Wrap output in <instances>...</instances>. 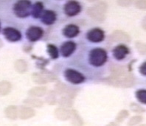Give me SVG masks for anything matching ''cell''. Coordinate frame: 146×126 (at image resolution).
<instances>
[{
	"instance_id": "obj_27",
	"label": "cell",
	"mask_w": 146,
	"mask_h": 126,
	"mask_svg": "<svg viewBox=\"0 0 146 126\" xmlns=\"http://www.w3.org/2000/svg\"><path fill=\"white\" fill-rule=\"evenodd\" d=\"M135 7L138 9L146 10V1H137L134 3Z\"/></svg>"
},
{
	"instance_id": "obj_14",
	"label": "cell",
	"mask_w": 146,
	"mask_h": 126,
	"mask_svg": "<svg viewBox=\"0 0 146 126\" xmlns=\"http://www.w3.org/2000/svg\"><path fill=\"white\" fill-rule=\"evenodd\" d=\"M43 8L44 5L41 2H36L31 8V13L33 18L38 19L41 16V13L43 12Z\"/></svg>"
},
{
	"instance_id": "obj_1",
	"label": "cell",
	"mask_w": 146,
	"mask_h": 126,
	"mask_svg": "<svg viewBox=\"0 0 146 126\" xmlns=\"http://www.w3.org/2000/svg\"><path fill=\"white\" fill-rule=\"evenodd\" d=\"M107 60V53L102 48H94L90 52L89 61L94 66H103Z\"/></svg>"
},
{
	"instance_id": "obj_31",
	"label": "cell",
	"mask_w": 146,
	"mask_h": 126,
	"mask_svg": "<svg viewBox=\"0 0 146 126\" xmlns=\"http://www.w3.org/2000/svg\"><path fill=\"white\" fill-rule=\"evenodd\" d=\"M107 126H119V125L115 123H109V125H107Z\"/></svg>"
},
{
	"instance_id": "obj_32",
	"label": "cell",
	"mask_w": 146,
	"mask_h": 126,
	"mask_svg": "<svg viewBox=\"0 0 146 126\" xmlns=\"http://www.w3.org/2000/svg\"><path fill=\"white\" fill-rule=\"evenodd\" d=\"M136 126H146V124H139L138 125H136Z\"/></svg>"
},
{
	"instance_id": "obj_15",
	"label": "cell",
	"mask_w": 146,
	"mask_h": 126,
	"mask_svg": "<svg viewBox=\"0 0 146 126\" xmlns=\"http://www.w3.org/2000/svg\"><path fill=\"white\" fill-rule=\"evenodd\" d=\"M5 115L7 118L11 119H16L19 116V110L16 106L14 105H11L5 108Z\"/></svg>"
},
{
	"instance_id": "obj_20",
	"label": "cell",
	"mask_w": 146,
	"mask_h": 126,
	"mask_svg": "<svg viewBox=\"0 0 146 126\" xmlns=\"http://www.w3.org/2000/svg\"><path fill=\"white\" fill-rule=\"evenodd\" d=\"M130 108H131V110L134 112V113H136V114H143V113H145V112L146 111L145 108H144L143 107L141 106L140 105H139L138 103H131Z\"/></svg>"
},
{
	"instance_id": "obj_3",
	"label": "cell",
	"mask_w": 146,
	"mask_h": 126,
	"mask_svg": "<svg viewBox=\"0 0 146 126\" xmlns=\"http://www.w3.org/2000/svg\"><path fill=\"white\" fill-rule=\"evenodd\" d=\"M64 76L68 81L73 84H81L85 80V77L81 73L72 69H66L64 72Z\"/></svg>"
},
{
	"instance_id": "obj_17",
	"label": "cell",
	"mask_w": 146,
	"mask_h": 126,
	"mask_svg": "<svg viewBox=\"0 0 146 126\" xmlns=\"http://www.w3.org/2000/svg\"><path fill=\"white\" fill-rule=\"evenodd\" d=\"M114 38H117L119 41H124V42H130L131 38L129 35L123 31H117L114 33Z\"/></svg>"
},
{
	"instance_id": "obj_12",
	"label": "cell",
	"mask_w": 146,
	"mask_h": 126,
	"mask_svg": "<svg viewBox=\"0 0 146 126\" xmlns=\"http://www.w3.org/2000/svg\"><path fill=\"white\" fill-rule=\"evenodd\" d=\"M35 115V111L30 107L21 106L19 109V117L21 119H27Z\"/></svg>"
},
{
	"instance_id": "obj_29",
	"label": "cell",
	"mask_w": 146,
	"mask_h": 126,
	"mask_svg": "<svg viewBox=\"0 0 146 126\" xmlns=\"http://www.w3.org/2000/svg\"><path fill=\"white\" fill-rule=\"evenodd\" d=\"M139 70L141 75L146 76V61H145L144 63L141 64L139 68Z\"/></svg>"
},
{
	"instance_id": "obj_26",
	"label": "cell",
	"mask_w": 146,
	"mask_h": 126,
	"mask_svg": "<svg viewBox=\"0 0 146 126\" xmlns=\"http://www.w3.org/2000/svg\"><path fill=\"white\" fill-rule=\"evenodd\" d=\"M46 92V88H35L33 89L30 92V93L33 92V96H43V94H44Z\"/></svg>"
},
{
	"instance_id": "obj_22",
	"label": "cell",
	"mask_w": 146,
	"mask_h": 126,
	"mask_svg": "<svg viewBox=\"0 0 146 126\" xmlns=\"http://www.w3.org/2000/svg\"><path fill=\"white\" fill-rule=\"evenodd\" d=\"M47 52L51 56V58L53 59L58 58V51L57 47L53 44H48L47 46Z\"/></svg>"
},
{
	"instance_id": "obj_23",
	"label": "cell",
	"mask_w": 146,
	"mask_h": 126,
	"mask_svg": "<svg viewBox=\"0 0 146 126\" xmlns=\"http://www.w3.org/2000/svg\"><path fill=\"white\" fill-rule=\"evenodd\" d=\"M128 116H129V112L127 110L120 111L118 113L117 115V117H116V121L119 123H122V122H123V121L126 119Z\"/></svg>"
},
{
	"instance_id": "obj_2",
	"label": "cell",
	"mask_w": 146,
	"mask_h": 126,
	"mask_svg": "<svg viewBox=\"0 0 146 126\" xmlns=\"http://www.w3.org/2000/svg\"><path fill=\"white\" fill-rule=\"evenodd\" d=\"M31 2L30 1H19L14 5L13 11L19 18H25L31 13Z\"/></svg>"
},
{
	"instance_id": "obj_9",
	"label": "cell",
	"mask_w": 146,
	"mask_h": 126,
	"mask_svg": "<svg viewBox=\"0 0 146 126\" xmlns=\"http://www.w3.org/2000/svg\"><path fill=\"white\" fill-rule=\"evenodd\" d=\"M76 48V44L73 41H66L61 47V52L62 56L67 58L74 52Z\"/></svg>"
},
{
	"instance_id": "obj_25",
	"label": "cell",
	"mask_w": 146,
	"mask_h": 126,
	"mask_svg": "<svg viewBox=\"0 0 146 126\" xmlns=\"http://www.w3.org/2000/svg\"><path fill=\"white\" fill-rule=\"evenodd\" d=\"M25 103H27V105H29L31 107H36V108H39L41 107L43 105V103L40 99H27L25 100Z\"/></svg>"
},
{
	"instance_id": "obj_19",
	"label": "cell",
	"mask_w": 146,
	"mask_h": 126,
	"mask_svg": "<svg viewBox=\"0 0 146 126\" xmlns=\"http://www.w3.org/2000/svg\"><path fill=\"white\" fill-rule=\"evenodd\" d=\"M135 96L139 103L146 105V89H142L137 90L135 92Z\"/></svg>"
},
{
	"instance_id": "obj_30",
	"label": "cell",
	"mask_w": 146,
	"mask_h": 126,
	"mask_svg": "<svg viewBox=\"0 0 146 126\" xmlns=\"http://www.w3.org/2000/svg\"><path fill=\"white\" fill-rule=\"evenodd\" d=\"M142 27L144 30L146 31V16L143 18V21H142Z\"/></svg>"
},
{
	"instance_id": "obj_13",
	"label": "cell",
	"mask_w": 146,
	"mask_h": 126,
	"mask_svg": "<svg viewBox=\"0 0 146 126\" xmlns=\"http://www.w3.org/2000/svg\"><path fill=\"white\" fill-rule=\"evenodd\" d=\"M55 115L60 120H67L71 117V111L64 108H58L55 110Z\"/></svg>"
},
{
	"instance_id": "obj_7",
	"label": "cell",
	"mask_w": 146,
	"mask_h": 126,
	"mask_svg": "<svg viewBox=\"0 0 146 126\" xmlns=\"http://www.w3.org/2000/svg\"><path fill=\"white\" fill-rule=\"evenodd\" d=\"M3 35L7 41L16 42L21 38V34L18 30L13 27H6L3 30Z\"/></svg>"
},
{
	"instance_id": "obj_5",
	"label": "cell",
	"mask_w": 146,
	"mask_h": 126,
	"mask_svg": "<svg viewBox=\"0 0 146 126\" xmlns=\"http://www.w3.org/2000/svg\"><path fill=\"white\" fill-rule=\"evenodd\" d=\"M86 38L89 41H92V42L99 43L104 41V38H105V33L101 29L94 28L89 30L87 32Z\"/></svg>"
},
{
	"instance_id": "obj_10",
	"label": "cell",
	"mask_w": 146,
	"mask_h": 126,
	"mask_svg": "<svg viewBox=\"0 0 146 126\" xmlns=\"http://www.w3.org/2000/svg\"><path fill=\"white\" fill-rule=\"evenodd\" d=\"M56 20V13L54 11L46 10L44 11L41 16V21L44 24L46 25H51Z\"/></svg>"
},
{
	"instance_id": "obj_6",
	"label": "cell",
	"mask_w": 146,
	"mask_h": 126,
	"mask_svg": "<svg viewBox=\"0 0 146 126\" xmlns=\"http://www.w3.org/2000/svg\"><path fill=\"white\" fill-rule=\"evenodd\" d=\"M43 34H44V31L41 27L33 26L27 30L26 36L29 41L34 42V41L39 40L43 36Z\"/></svg>"
},
{
	"instance_id": "obj_28",
	"label": "cell",
	"mask_w": 146,
	"mask_h": 126,
	"mask_svg": "<svg viewBox=\"0 0 146 126\" xmlns=\"http://www.w3.org/2000/svg\"><path fill=\"white\" fill-rule=\"evenodd\" d=\"M60 105H61V106L64 107V108H70V107L72 106V103L70 100H68L67 99L64 98L60 101Z\"/></svg>"
},
{
	"instance_id": "obj_33",
	"label": "cell",
	"mask_w": 146,
	"mask_h": 126,
	"mask_svg": "<svg viewBox=\"0 0 146 126\" xmlns=\"http://www.w3.org/2000/svg\"><path fill=\"white\" fill-rule=\"evenodd\" d=\"M2 46V41L0 40V46Z\"/></svg>"
},
{
	"instance_id": "obj_18",
	"label": "cell",
	"mask_w": 146,
	"mask_h": 126,
	"mask_svg": "<svg viewBox=\"0 0 146 126\" xmlns=\"http://www.w3.org/2000/svg\"><path fill=\"white\" fill-rule=\"evenodd\" d=\"M11 89V85L9 82L2 81L0 82V94L6 95L10 92Z\"/></svg>"
},
{
	"instance_id": "obj_8",
	"label": "cell",
	"mask_w": 146,
	"mask_h": 126,
	"mask_svg": "<svg viewBox=\"0 0 146 126\" xmlns=\"http://www.w3.org/2000/svg\"><path fill=\"white\" fill-rule=\"evenodd\" d=\"M129 53H130V50L128 46L124 44L118 45L113 50V55L114 58L118 60L125 59Z\"/></svg>"
},
{
	"instance_id": "obj_16",
	"label": "cell",
	"mask_w": 146,
	"mask_h": 126,
	"mask_svg": "<svg viewBox=\"0 0 146 126\" xmlns=\"http://www.w3.org/2000/svg\"><path fill=\"white\" fill-rule=\"evenodd\" d=\"M71 119H72V124L73 126H83L84 123H83L82 119L80 118L78 112L75 111H71Z\"/></svg>"
},
{
	"instance_id": "obj_24",
	"label": "cell",
	"mask_w": 146,
	"mask_h": 126,
	"mask_svg": "<svg viewBox=\"0 0 146 126\" xmlns=\"http://www.w3.org/2000/svg\"><path fill=\"white\" fill-rule=\"evenodd\" d=\"M135 46L140 55H146V43L138 41L135 43Z\"/></svg>"
},
{
	"instance_id": "obj_11",
	"label": "cell",
	"mask_w": 146,
	"mask_h": 126,
	"mask_svg": "<svg viewBox=\"0 0 146 126\" xmlns=\"http://www.w3.org/2000/svg\"><path fill=\"white\" fill-rule=\"evenodd\" d=\"M80 30L79 27L75 25H69L64 27L63 34L66 38H74L78 35Z\"/></svg>"
},
{
	"instance_id": "obj_21",
	"label": "cell",
	"mask_w": 146,
	"mask_h": 126,
	"mask_svg": "<svg viewBox=\"0 0 146 126\" xmlns=\"http://www.w3.org/2000/svg\"><path fill=\"white\" fill-rule=\"evenodd\" d=\"M143 120V117L141 115H136L132 117L128 122V126H136L140 124Z\"/></svg>"
},
{
	"instance_id": "obj_4",
	"label": "cell",
	"mask_w": 146,
	"mask_h": 126,
	"mask_svg": "<svg viewBox=\"0 0 146 126\" xmlns=\"http://www.w3.org/2000/svg\"><path fill=\"white\" fill-rule=\"evenodd\" d=\"M81 11V5L76 1H70L64 5V12L67 16H76Z\"/></svg>"
}]
</instances>
